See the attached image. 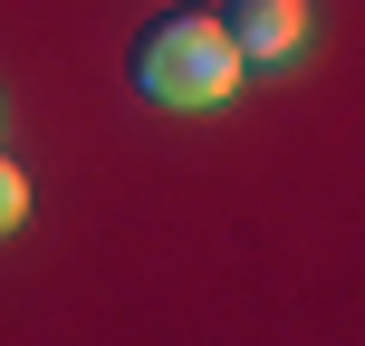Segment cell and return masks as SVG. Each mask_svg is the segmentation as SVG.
<instances>
[{
  "instance_id": "1",
  "label": "cell",
  "mask_w": 365,
  "mask_h": 346,
  "mask_svg": "<svg viewBox=\"0 0 365 346\" xmlns=\"http://www.w3.org/2000/svg\"><path fill=\"white\" fill-rule=\"evenodd\" d=\"M125 77H135V96H145V106L202 116V106H231L240 49H231V29H221V10H192V0H182V10H154L145 29H135Z\"/></svg>"
},
{
  "instance_id": "2",
  "label": "cell",
  "mask_w": 365,
  "mask_h": 346,
  "mask_svg": "<svg viewBox=\"0 0 365 346\" xmlns=\"http://www.w3.org/2000/svg\"><path fill=\"white\" fill-rule=\"evenodd\" d=\"M221 29H231L240 68H289V58L308 49V10H298V0H231Z\"/></svg>"
},
{
  "instance_id": "3",
  "label": "cell",
  "mask_w": 365,
  "mask_h": 346,
  "mask_svg": "<svg viewBox=\"0 0 365 346\" xmlns=\"http://www.w3.org/2000/svg\"><path fill=\"white\" fill-rule=\"evenodd\" d=\"M19 221H29V173H19L10 154H0V240H10Z\"/></svg>"
}]
</instances>
